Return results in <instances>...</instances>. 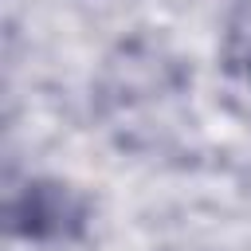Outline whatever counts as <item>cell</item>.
<instances>
[{
    "label": "cell",
    "instance_id": "cell-1",
    "mask_svg": "<svg viewBox=\"0 0 251 251\" xmlns=\"http://www.w3.org/2000/svg\"><path fill=\"white\" fill-rule=\"evenodd\" d=\"M20 220L27 216V235L31 231H43L47 224L51 227H63L59 220H67L71 212H67V196L63 192H51V188H31L27 196H24V212H16Z\"/></svg>",
    "mask_w": 251,
    "mask_h": 251
}]
</instances>
